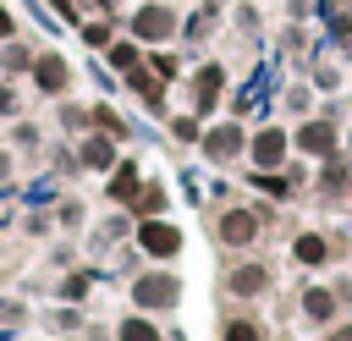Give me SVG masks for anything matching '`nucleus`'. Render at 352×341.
<instances>
[{
    "label": "nucleus",
    "instance_id": "12",
    "mask_svg": "<svg viewBox=\"0 0 352 341\" xmlns=\"http://www.w3.org/2000/svg\"><path fill=\"white\" fill-rule=\"evenodd\" d=\"M82 165H94V170H116V143H110V138H88V143H82Z\"/></svg>",
    "mask_w": 352,
    "mask_h": 341
},
{
    "label": "nucleus",
    "instance_id": "15",
    "mask_svg": "<svg viewBox=\"0 0 352 341\" xmlns=\"http://www.w3.org/2000/svg\"><path fill=\"white\" fill-rule=\"evenodd\" d=\"M302 314H308V319H319V324H324V319H330V314H336V297H330V292H324V286H314V292H308V297H302Z\"/></svg>",
    "mask_w": 352,
    "mask_h": 341
},
{
    "label": "nucleus",
    "instance_id": "10",
    "mask_svg": "<svg viewBox=\"0 0 352 341\" xmlns=\"http://www.w3.org/2000/svg\"><path fill=\"white\" fill-rule=\"evenodd\" d=\"M143 187H138V165H126V160H116V170H110V198L116 204H132Z\"/></svg>",
    "mask_w": 352,
    "mask_h": 341
},
{
    "label": "nucleus",
    "instance_id": "9",
    "mask_svg": "<svg viewBox=\"0 0 352 341\" xmlns=\"http://www.w3.org/2000/svg\"><path fill=\"white\" fill-rule=\"evenodd\" d=\"M236 148H242V132H236V126H214V132H204V154H209V160H231Z\"/></svg>",
    "mask_w": 352,
    "mask_h": 341
},
{
    "label": "nucleus",
    "instance_id": "20",
    "mask_svg": "<svg viewBox=\"0 0 352 341\" xmlns=\"http://www.w3.org/2000/svg\"><path fill=\"white\" fill-rule=\"evenodd\" d=\"M226 341H258V324L253 319H236V324H226Z\"/></svg>",
    "mask_w": 352,
    "mask_h": 341
},
{
    "label": "nucleus",
    "instance_id": "6",
    "mask_svg": "<svg viewBox=\"0 0 352 341\" xmlns=\"http://www.w3.org/2000/svg\"><path fill=\"white\" fill-rule=\"evenodd\" d=\"M248 154H253V165H258V170H275V165L286 160V132L264 126V132L253 138V148H248Z\"/></svg>",
    "mask_w": 352,
    "mask_h": 341
},
{
    "label": "nucleus",
    "instance_id": "1",
    "mask_svg": "<svg viewBox=\"0 0 352 341\" xmlns=\"http://www.w3.org/2000/svg\"><path fill=\"white\" fill-rule=\"evenodd\" d=\"M170 33H176V11H170V6H160V0L138 6V16H132V38L160 44V38H170Z\"/></svg>",
    "mask_w": 352,
    "mask_h": 341
},
{
    "label": "nucleus",
    "instance_id": "27",
    "mask_svg": "<svg viewBox=\"0 0 352 341\" xmlns=\"http://www.w3.org/2000/svg\"><path fill=\"white\" fill-rule=\"evenodd\" d=\"M94 6H99V11H116V0H94Z\"/></svg>",
    "mask_w": 352,
    "mask_h": 341
},
{
    "label": "nucleus",
    "instance_id": "4",
    "mask_svg": "<svg viewBox=\"0 0 352 341\" xmlns=\"http://www.w3.org/2000/svg\"><path fill=\"white\" fill-rule=\"evenodd\" d=\"M33 82H38V94H66L72 88V60L66 55H33Z\"/></svg>",
    "mask_w": 352,
    "mask_h": 341
},
{
    "label": "nucleus",
    "instance_id": "19",
    "mask_svg": "<svg viewBox=\"0 0 352 341\" xmlns=\"http://www.w3.org/2000/svg\"><path fill=\"white\" fill-rule=\"evenodd\" d=\"M292 253H297L302 264H319V258H324V242H319V236H297V248H292Z\"/></svg>",
    "mask_w": 352,
    "mask_h": 341
},
{
    "label": "nucleus",
    "instance_id": "25",
    "mask_svg": "<svg viewBox=\"0 0 352 341\" xmlns=\"http://www.w3.org/2000/svg\"><path fill=\"white\" fill-rule=\"evenodd\" d=\"M6 38H16V22H11V11L0 6V44H6Z\"/></svg>",
    "mask_w": 352,
    "mask_h": 341
},
{
    "label": "nucleus",
    "instance_id": "24",
    "mask_svg": "<svg viewBox=\"0 0 352 341\" xmlns=\"http://www.w3.org/2000/svg\"><path fill=\"white\" fill-rule=\"evenodd\" d=\"M88 280H94V275H72L60 292H66V297H82V292H88Z\"/></svg>",
    "mask_w": 352,
    "mask_h": 341
},
{
    "label": "nucleus",
    "instance_id": "21",
    "mask_svg": "<svg viewBox=\"0 0 352 341\" xmlns=\"http://www.w3.org/2000/svg\"><path fill=\"white\" fill-rule=\"evenodd\" d=\"M94 126H104V132H110V138H116V132H121V121H116V110H104V104H99V110H94Z\"/></svg>",
    "mask_w": 352,
    "mask_h": 341
},
{
    "label": "nucleus",
    "instance_id": "17",
    "mask_svg": "<svg viewBox=\"0 0 352 341\" xmlns=\"http://www.w3.org/2000/svg\"><path fill=\"white\" fill-rule=\"evenodd\" d=\"M132 204H138V214H143V220H154V214H165V192H160V187H143V192H138Z\"/></svg>",
    "mask_w": 352,
    "mask_h": 341
},
{
    "label": "nucleus",
    "instance_id": "8",
    "mask_svg": "<svg viewBox=\"0 0 352 341\" xmlns=\"http://www.w3.org/2000/svg\"><path fill=\"white\" fill-rule=\"evenodd\" d=\"M220 82H226V72H220V66H204V72L192 77V104H198V110H214Z\"/></svg>",
    "mask_w": 352,
    "mask_h": 341
},
{
    "label": "nucleus",
    "instance_id": "26",
    "mask_svg": "<svg viewBox=\"0 0 352 341\" xmlns=\"http://www.w3.org/2000/svg\"><path fill=\"white\" fill-rule=\"evenodd\" d=\"M0 110H16V94H11V82H0Z\"/></svg>",
    "mask_w": 352,
    "mask_h": 341
},
{
    "label": "nucleus",
    "instance_id": "2",
    "mask_svg": "<svg viewBox=\"0 0 352 341\" xmlns=\"http://www.w3.org/2000/svg\"><path fill=\"white\" fill-rule=\"evenodd\" d=\"M176 297H182V286H176V275H165V270L132 280V302H138V308H170Z\"/></svg>",
    "mask_w": 352,
    "mask_h": 341
},
{
    "label": "nucleus",
    "instance_id": "13",
    "mask_svg": "<svg viewBox=\"0 0 352 341\" xmlns=\"http://www.w3.org/2000/svg\"><path fill=\"white\" fill-rule=\"evenodd\" d=\"M264 280H270L264 264H242V270L231 275V292H236V297H253V292H264Z\"/></svg>",
    "mask_w": 352,
    "mask_h": 341
},
{
    "label": "nucleus",
    "instance_id": "14",
    "mask_svg": "<svg viewBox=\"0 0 352 341\" xmlns=\"http://www.w3.org/2000/svg\"><path fill=\"white\" fill-rule=\"evenodd\" d=\"M0 66H6V72H33V55H28V44L6 38V44H0Z\"/></svg>",
    "mask_w": 352,
    "mask_h": 341
},
{
    "label": "nucleus",
    "instance_id": "16",
    "mask_svg": "<svg viewBox=\"0 0 352 341\" xmlns=\"http://www.w3.org/2000/svg\"><path fill=\"white\" fill-rule=\"evenodd\" d=\"M82 38H88L94 50H110V44H116V28H110V16H99V22H82Z\"/></svg>",
    "mask_w": 352,
    "mask_h": 341
},
{
    "label": "nucleus",
    "instance_id": "7",
    "mask_svg": "<svg viewBox=\"0 0 352 341\" xmlns=\"http://www.w3.org/2000/svg\"><path fill=\"white\" fill-rule=\"evenodd\" d=\"M253 236H258V220H253L248 209H231V214H220V242L242 248V242H253Z\"/></svg>",
    "mask_w": 352,
    "mask_h": 341
},
{
    "label": "nucleus",
    "instance_id": "22",
    "mask_svg": "<svg viewBox=\"0 0 352 341\" xmlns=\"http://www.w3.org/2000/svg\"><path fill=\"white\" fill-rule=\"evenodd\" d=\"M44 6H50L60 22H77V0H44Z\"/></svg>",
    "mask_w": 352,
    "mask_h": 341
},
{
    "label": "nucleus",
    "instance_id": "3",
    "mask_svg": "<svg viewBox=\"0 0 352 341\" xmlns=\"http://www.w3.org/2000/svg\"><path fill=\"white\" fill-rule=\"evenodd\" d=\"M138 248H143L148 258H170V253L182 248V231H176L170 220H160V214H154V220H143V226H138Z\"/></svg>",
    "mask_w": 352,
    "mask_h": 341
},
{
    "label": "nucleus",
    "instance_id": "28",
    "mask_svg": "<svg viewBox=\"0 0 352 341\" xmlns=\"http://www.w3.org/2000/svg\"><path fill=\"white\" fill-rule=\"evenodd\" d=\"M336 341H352V330H341V336H336Z\"/></svg>",
    "mask_w": 352,
    "mask_h": 341
},
{
    "label": "nucleus",
    "instance_id": "11",
    "mask_svg": "<svg viewBox=\"0 0 352 341\" xmlns=\"http://www.w3.org/2000/svg\"><path fill=\"white\" fill-rule=\"evenodd\" d=\"M104 60H110L116 72H138V66H143V55H138V38H116V44L104 50Z\"/></svg>",
    "mask_w": 352,
    "mask_h": 341
},
{
    "label": "nucleus",
    "instance_id": "18",
    "mask_svg": "<svg viewBox=\"0 0 352 341\" xmlns=\"http://www.w3.org/2000/svg\"><path fill=\"white\" fill-rule=\"evenodd\" d=\"M116 336H121V341H160V330H154L148 319H126V324H121Z\"/></svg>",
    "mask_w": 352,
    "mask_h": 341
},
{
    "label": "nucleus",
    "instance_id": "5",
    "mask_svg": "<svg viewBox=\"0 0 352 341\" xmlns=\"http://www.w3.org/2000/svg\"><path fill=\"white\" fill-rule=\"evenodd\" d=\"M297 148L314 154V160H330V154H336V126H330V121H308V126L297 132Z\"/></svg>",
    "mask_w": 352,
    "mask_h": 341
},
{
    "label": "nucleus",
    "instance_id": "23",
    "mask_svg": "<svg viewBox=\"0 0 352 341\" xmlns=\"http://www.w3.org/2000/svg\"><path fill=\"white\" fill-rule=\"evenodd\" d=\"M258 182H264V192H270V198H286V182H280V176H264V170H258Z\"/></svg>",
    "mask_w": 352,
    "mask_h": 341
}]
</instances>
